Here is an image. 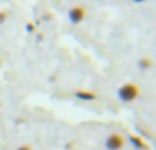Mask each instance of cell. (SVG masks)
Listing matches in <instances>:
<instances>
[{
    "label": "cell",
    "mask_w": 156,
    "mask_h": 150,
    "mask_svg": "<svg viewBox=\"0 0 156 150\" xmlns=\"http://www.w3.org/2000/svg\"><path fill=\"white\" fill-rule=\"evenodd\" d=\"M140 94V87L136 83H125L118 89V97L123 102H132Z\"/></svg>",
    "instance_id": "cell-1"
},
{
    "label": "cell",
    "mask_w": 156,
    "mask_h": 150,
    "mask_svg": "<svg viewBox=\"0 0 156 150\" xmlns=\"http://www.w3.org/2000/svg\"><path fill=\"white\" fill-rule=\"evenodd\" d=\"M125 146V139L121 134L114 132L105 139V148L108 150H121Z\"/></svg>",
    "instance_id": "cell-2"
},
{
    "label": "cell",
    "mask_w": 156,
    "mask_h": 150,
    "mask_svg": "<svg viewBox=\"0 0 156 150\" xmlns=\"http://www.w3.org/2000/svg\"><path fill=\"white\" fill-rule=\"evenodd\" d=\"M85 16H86V11H85V8L81 7V5H76V7H73L69 11V19H70V22L74 25L81 23V22L85 19Z\"/></svg>",
    "instance_id": "cell-3"
},
{
    "label": "cell",
    "mask_w": 156,
    "mask_h": 150,
    "mask_svg": "<svg viewBox=\"0 0 156 150\" xmlns=\"http://www.w3.org/2000/svg\"><path fill=\"white\" fill-rule=\"evenodd\" d=\"M74 96H76L78 100H82V101H93L97 97L94 93L88 91V90H77L76 93H74Z\"/></svg>",
    "instance_id": "cell-4"
},
{
    "label": "cell",
    "mask_w": 156,
    "mask_h": 150,
    "mask_svg": "<svg viewBox=\"0 0 156 150\" xmlns=\"http://www.w3.org/2000/svg\"><path fill=\"white\" fill-rule=\"evenodd\" d=\"M129 141L136 149H147V143L144 142V139H141V138L137 137V135H130Z\"/></svg>",
    "instance_id": "cell-5"
},
{
    "label": "cell",
    "mask_w": 156,
    "mask_h": 150,
    "mask_svg": "<svg viewBox=\"0 0 156 150\" xmlns=\"http://www.w3.org/2000/svg\"><path fill=\"white\" fill-rule=\"evenodd\" d=\"M138 67L141 70H148V68L152 67V60L149 57H143V59L138 60Z\"/></svg>",
    "instance_id": "cell-6"
},
{
    "label": "cell",
    "mask_w": 156,
    "mask_h": 150,
    "mask_svg": "<svg viewBox=\"0 0 156 150\" xmlns=\"http://www.w3.org/2000/svg\"><path fill=\"white\" fill-rule=\"evenodd\" d=\"M5 18H7V14H5L4 11H0V25H2V23H4Z\"/></svg>",
    "instance_id": "cell-7"
},
{
    "label": "cell",
    "mask_w": 156,
    "mask_h": 150,
    "mask_svg": "<svg viewBox=\"0 0 156 150\" xmlns=\"http://www.w3.org/2000/svg\"><path fill=\"white\" fill-rule=\"evenodd\" d=\"M33 30H34V25H33V23H30V22H29V23H27V25H26V32L32 33V32H33Z\"/></svg>",
    "instance_id": "cell-8"
},
{
    "label": "cell",
    "mask_w": 156,
    "mask_h": 150,
    "mask_svg": "<svg viewBox=\"0 0 156 150\" xmlns=\"http://www.w3.org/2000/svg\"><path fill=\"white\" fill-rule=\"evenodd\" d=\"M16 150H32V148H30L29 145H22V146H19Z\"/></svg>",
    "instance_id": "cell-9"
}]
</instances>
